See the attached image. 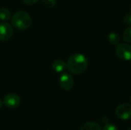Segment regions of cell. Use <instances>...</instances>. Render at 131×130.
<instances>
[{"instance_id":"cell-10","label":"cell","mask_w":131,"mask_h":130,"mask_svg":"<svg viewBox=\"0 0 131 130\" xmlns=\"http://www.w3.org/2000/svg\"><path fill=\"white\" fill-rule=\"evenodd\" d=\"M108 40L110 41V43L113 45H117L120 43L121 38H120V35L115 32H111L108 35Z\"/></svg>"},{"instance_id":"cell-1","label":"cell","mask_w":131,"mask_h":130,"mask_svg":"<svg viewBox=\"0 0 131 130\" xmlns=\"http://www.w3.org/2000/svg\"><path fill=\"white\" fill-rule=\"evenodd\" d=\"M88 61L87 57L81 54H73L68 61L66 66L68 70L74 74L83 73L88 67Z\"/></svg>"},{"instance_id":"cell-2","label":"cell","mask_w":131,"mask_h":130,"mask_svg":"<svg viewBox=\"0 0 131 130\" xmlns=\"http://www.w3.org/2000/svg\"><path fill=\"white\" fill-rule=\"evenodd\" d=\"M12 24L15 28L24 31L30 27L31 18L27 12L19 11L13 15L12 18Z\"/></svg>"},{"instance_id":"cell-3","label":"cell","mask_w":131,"mask_h":130,"mask_svg":"<svg viewBox=\"0 0 131 130\" xmlns=\"http://www.w3.org/2000/svg\"><path fill=\"white\" fill-rule=\"evenodd\" d=\"M116 54L121 60L130 61L131 57V47L128 44H117L116 48Z\"/></svg>"},{"instance_id":"cell-13","label":"cell","mask_w":131,"mask_h":130,"mask_svg":"<svg viewBox=\"0 0 131 130\" xmlns=\"http://www.w3.org/2000/svg\"><path fill=\"white\" fill-rule=\"evenodd\" d=\"M41 2L45 6L51 8V7H54L56 5L57 0H41Z\"/></svg>"},{"instance_id":"cell-15","label":"cell","mask_w":131,"mask_h":130,"mask_svg":"<svg viewBox=\"0 0 131 130\" xmlns=\"http://www.w3.org/2000/svg\"><path fill=\"white\" fill-rule=\"evenodd\" d=\"M103 130H118L117 126L113 124H106Z\"/></svg>"},{"instance_id":"cell-11","label":"cell","mask_w":131,"mask_h":130,"mask_svg":"<svg viewBox=\"0 0 131 130\" xmlns=\"http://www.w3.org/2000/svg\"><path fill=\"white\" fill-rule=\"evenodd\" d=\"M10 17H11V13L8 9L4 7L0 8V20L7 21L10 18Z\"/></svg>"},{"instance_id":"cell-8","label":"cell","mask_w":131,"mask_h":130,"mask_svg":"<svg viewBox=\"0 0 131 130\" xmlns=\"http://www.w3.org/2000/svg\"><path fill=\"white\" fill-rule=\"evenodd\" d=\"M51 67L55 72L61 73L67 68V66H66V63L64 61H62L61 59H58V60H55L52 63Z\"/></svg>"},{"instance_id":"cell-17","label":"cell","mask_w":131,"mask_h":130,"mask_svg":"<svg viewBox=\"0 0 131 130\" xmlns=\"http://www.w3.org/2000/svg\"><path fill=\"white\" fill-rule=\"evenodd\" d=\"M2 100L0 99V108H1V107H2Z\"/></svg>"},{"instance_id":"cell-18","label":"cell","mask_w":131,"mask_h":130,"mask_svg":"<svg viewBox=\"0 0 131 130\" xmlns=\"http://www.w3.org/2000/svg\"><path fill=\"white\" fill-rule=\"evenodd\" d=\"M127 130H131V129H127Z\"/></svg>"},{"instance_id":"cell-9","label":"cell","mask_w":131,"mask_h":130,"mask_svg":"<svg viewBox=\"0 0 131 130\" xmlns=\"http://www.w3.org/2000/svg\"><path fill=\"white\" fill-rule=\"evenodd\" d=\"M80 130H101V128L99 124L94 122H88L81 127Z\"/></svg>"},{"instance_id":"cell-4","label":"cell","mask_w":131,"mask_h":130,"mask_svg":"<svg viewBox=\"0 0 131 130\" xmlns=\"http://www.w3.org/2000/svg\"><path fill=\"white\" fill-rule=\"evenodd\" d=\"M116 115L123 120H128L131 116V106L128 103H123L116 108Z\"/></svg>"},{"instance_id":"cell-14","label":"cell","mask_w":131,"mask_h":130,"mask_svg":"<svg viewBox=\"0 0 131 130\" xmlns=\"http://www.w3.org/2000/svg\"><path fill=\"white\" fill-rule=\"evenodd\" d=\"M124 23L129 27L131 25V15L130 12H127V14L124 16Z\"/></svg>"},{"instance_id":"cell-5","label":"cell","mask_w":131,"mask_h":130,"mask_svg":"<svg viewBox=\"0 0 131 130\" xmlns=\"http://www.w3.org/2000/svg\"><path fill=\"white\" fill-rule=\"evenodd\" d=\"M59 84L64 90H70L74 86V78L71 74L64 73L60 77Z\"/></svg>"},{"instance_id":"cell-6","label":"cell","mask_w":131,"mask_h":130,"mask_svg":"<svg viewBox=\"0 0 131 130\" xmlns=\"http://www.w3.org/2000/svg\"><path fill=\"white\" fill-rule=\"evenodd\" d=\"M13 34L12 26L7 22L0 24V41H5L8 40Z\"/></svg>"},{"instance_id":"cell-16","label":"cell","mask_w":131,"mask_h":130,"mask_svg":"<svg viewBox=\"0 0 131 130\" xmlns=\"http://www.w3.org/2000/svg\"><path fill=\"white\" fill-rule=\"evenodd\" d=\"M23 2L26 5H33V4H35L38 0H22Z\"/></svg>"},{"instance_id":"cell-7","label":"cell","mask_w":131,"mask_h":130,"mask_svg":"<svg viewBox=\"0 0 131 130\" xmlns=\"http://www.w3.org/2000/svg\"><path fill=\"white\" fill-rule=\"evenodd\" d=\"M3 103L8 108L13 109L20 104V98L15 93H9L7 94L3 100Z\"/></svg>"},{"instance_id":"cell-12","label":"cell","mask_w":131,"mask_h":130,"mask_svg":"<svg viewBox=\"0 0 131 130\" xmlns=\"http://www.w3.org/2000/svg\"><path fill=\"white\" fill-rule=\"evenodd\" d=\"M123 38L124 40L127 43H130L131 41V28L130 26L127 29H125L123 34Z\"/></svg>"}]
</instances>
